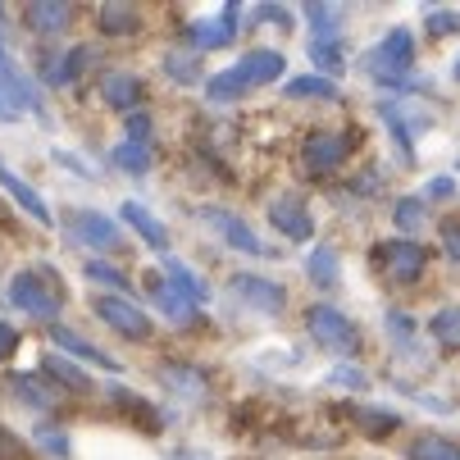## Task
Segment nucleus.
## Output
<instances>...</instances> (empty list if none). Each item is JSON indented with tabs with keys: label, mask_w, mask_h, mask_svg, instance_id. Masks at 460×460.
Returning <instances> with one entry per match:
<instances>
[{
	"label": "nucleus",
	"mask_w": 460,
	"mask_h": 460,
	"mask_svg": "<svg viewBox=\"0 0 460 460\" xmlns=\"http://www.w3.org/2000/svg\"><path fill=\"white\" fill-rule=\"evenodd\" d=\"M146 292H151V301H155L173 323H182V328H187V323H201V305H196L191 296H182L169 279H146Z\"/></svg>",
	"instance_id": "obj_18"
},
{
	"label": "nucleus",
	"mask_w": 460,
	"mask_h": 460,
	"mask_svg": "<svg viewBox=\"0 0 460 460\" xmlns=\"http://www.w3.org/2000/svg\"><path fill=\"white\" fill-rule=\"evenodd\" d=\"M270 224H274V233H283L288 242H310V237H314V219H310V210L296 201L292 191L270 201Z\"/></svg>",
	"instance_id": "obj_10"
},
{
	"label": "nucleus",
	"mask_w": 460,
	"mask_h": 460,
	"mask_svg": "<svg viewBox=\"0 0 460 460\" xmlns=\"http://www.w3.org/2000/svg\"><path fill=\"white\" fill-rule=\"evenodd\" d=\"M351 420H356L374 442H383V438H392V433L402 429V420H397V415H387V411H369V406H351Z\"/></svg>",
	"instance_id": "obj_32"
},
{
	"label": "nucleus",
	"mask_w": 460,
	"mask_h": 460,
	"mask_svg": "<svg viewBox=\"0 0 460 460\" xmlns=\"http://www.w3.org/2000/svg\"><path fill=\"white\" fill-rule=\"evenodd\" d=\"M365 74L374 83H387V87H406V74L415 64V32L411 28H392L378 46L365 50Z\"/></svg>",
	"instance_id": "obj_1"
},
{
	"label": "nucleus",
	"mask_w": 460,
	"mask_h": 460,
	"mask_svg": "<svg viewBox=\"0 0 460 460\" xmlns=\"http://www.w3.org/2000/svg\"><path fill=\"white\" fill-rule=\"evenodd\" d=\"M429 32H433V37L460 32V14H451V10H433V14H429Z\"/></svg>",
	"instance_id": "obj_38"
},
{
	"label": "nucleus",
	"mask_w": 460,
	"mask_h": 460,
	"mask_svg": "<svg viewBox=\"0 0 460 460\" xmlns=\"http://www.w3.org/2000/svg\"><path fill=\"white\" fill-rule=\"evenodd\" d=\"M228 288H233L246 305L265 310V314H279V310L288 305V296H283V288H279V283H270V279H255V274H233V279H228Z\"/></svg>",
	"instance_id": "obj_16"
},
{
	"label": "nucleus",
	"mask_w": 460,
	"mask_h": 460,
	"mask_svg": "<svg viewBox=\"0 0 460 460\" xmlns=\"http://www.w3.org/2000/svg\"><path fill=\"white\" fill-rule=\"evenodd\" d=\"M406 456L411 460H460V447L442 433H420V438H411Z\"/></svg>",
	"instance_id": "obj_28"
},
{
	"label": "nucleus",
	"mask_w": 460,
	"mask_h": 460,
	"mask_svg": "<svg viewBox=\"0 0 460 460\" xmlns=\"http://www.w3.org/2000/svg\"><path fill=\"white\" fill-rule=\"evenodd\" d=\"M164 74L173 83H201V59H196L191 50H169L164 55Z\"/></svg>",
	"instance_id": "obj_34"
},
{
	"label": "nucleus",
	"mask_w": 460,
	"mask_h": 460,
	"mask_svg": "<svg viewBox=\"0 0 460 460\" xmlns=\"http://www.w3.org/2000/svg\"><path fill=\"white\" fill-rule=\"evenodd\" d=\"M87 59H92V50H41L37 55V69H41V78L50 83V87H69L83 69H87Z\"/></svg>",
	"instance_id": "obj_14"
},
{
	"label": "nucleus",
	"mask_w": 460,
	"mask_h": 460,
	"mask_svg": "<svg viewBox=\"0 0 460 460\" xmlns=\"http://www.w3.org/2000/svg\"><path fill=\"white\" fill-rule=\"evenodd\" d=\"M0 96H5L14 110H41V101H37V87L19 74V64L0 50Z\"/></svg>",
	"instance_id": "obj_19"
},
{
	"label": "nucleus",
	"mask_w": 460,
	"mask_h": 460,
	"mask_svg": "<svg viewBox=\"0 0 460 460\" xmlns=\"http://www.w3.org/2000/svg\"><path fill=\"white\" fill-rule=\"evenodd\" d=\"M392 219H397V228H402V233H415V228L424 224V196H406V201H397Z\"/></svg>",
	"instance_id": "obj_37"
},
{
	"label": "nucleus",
	"mask_w": 460,
	"mask_h": 460,
	"mask_svg": "<svg viewBox=\"0 0 460 460\" xmlns=\"http://www.w3.org/2000/svg\"><path fill=\"white\" fill-rule=\"evenodd\" d=\"M310 59H314V69H319V78H333V74H342V64H347V50H342V41L333 37V41H310Z\"/></svg>",
	"instance_id": "obj_30"
},
{
	"label": "nucleus",
	"mask_w": 460,
	"mask_h": 460,
	"mask_svg": "<svg viewBox=\"0 0 460 460\" xmlns=\"http://www.w3.org/2000/svg\"><path fill=\"white\" fill-rule=\"evenodd\" d=\"M19 451H23V447H19V438H14L5 424H0V460H19Z\"/></svg>",
	"instance_id": "obj_43"
},
{
	"label": "nucleus",
	"mask_w": 460,
	"mask_h": 460,
	"mask_svg": "<svg viewBox=\"0 0 460 460\" xmlns=\"http://www.w3.org/2000/svg\"><path fill=\"white\" fill-rule=\"evenodd\" d=\"M182 37H187L191 50H219V46H228V41L237 37V5H228V10L215 14V19H191Z\"/></svg>",
	"instance_id": "obj_9"
},
{
	"label": "nucleus",
	"mask_w": 460,
	"mask_h": 460,
	"mask_svg": "<svg viewBox=\"0 0 460 460\" xmlns=\"http://www.w3.org/2000/svg\"><path fill=\"white\" fill-rule=\"evenodd\" d=\"M206 219H210V228H215L228 246H237L242 255H260V260H270V255H274L265 242H260V237L246 228V219H237L233 210H206Z\"/></svg>",
	"instance_id": "obj_13"
},
{
	"label": "nucleus",
	"mask_w": 460,
	"mask_h": 460,
	"mask_svg": "<svg viewBox=\"0 0 460 460\" xmlns=\"http://www.w3.org/2000/svg\"><path fill=\"white\" fill-rule=\"evenodd\" d=\"M456 78H460V55H456Z\"/></svg>",
	"instance_id": "obj_48"
},
{
	"label": "nucleus",
	"mask_w": 460,
	"mask_h": 460,
	"mask_svg": "<svg viewBox=\"0 0 460 460\" xmlns=\"http://www.w3.org/2000/svg\"><path fill=\"white\" fill-rule=\"evenodd\" d=\"M0 187H5V191L14 196V201H19V206H23V210H28V215H32L41 228H50V224H55V219H50V206L41 201V196H37V191H32V187H28V182H23V178H19V173L5 164V160H0Z\"/></svg>",
	"instance_id": "obj_21"
},
{
	"label": "nucleus",
	"mask_w": 460,
	"mask_h": 460,
	"mask_svg": "<svg viewBox=\"0 0 460 460\" xmlns=\"http://www.w3.org/2000/svg\"><path fill=\"white\" fill-rule=\"evenodd\" d=\"M333 378L347 383V387H360V383H365V374H356V369H333Z\"/></svg>",
	"instance_id": "obj_46"
},
{
	"label": "nucleus",
	"mask_w": 460,
	"mask_h": 460,
	"mask_svg": "<svg viewBox=\"0 0 460 460\" xmlns=\"http://www.w3.org/2000/svg\"><path fill=\"white\" fill-rule=\"evenodd\" d=\"M74 5L69 0H28V10H23V23L37 32V37H59V32H69L74 28Z\"/></svg>",
	"instance_id": "obj_11"
},
{
	"label": "nucleus",
	"mask_w": 460,
	"mask_h": 460,
	"mask_svg": "<svg viewBox=\"0 0 460 460\" xmlns=\"http://www.w3.org/2000/svg\"><path fill=\"white\" fill-rule=\"evenodd\" d=\"M50 342H55V351H59V356H69V360H87V365H96V369H105V374H119V369H123L114 356H105L101 347H92L87 338H78L74 328H64V323H50Z\"/></svg>",
	"instance_id": "obj_12"
},
{
	"label": "nucleus",
	"mask_w": 460,
	"mask_h": 460,
	"mask_svg": "<svg viewBox=\"0 0 460 460\" xmlns=\"http://www.w3.org/2000/svg\"><path fill=\"white\" fill-rule=\"evenodd\" d=\"M5 387H10V397L28 411H55L59 406V392L46 383V374H10Z\"/></svg>",
	"instance_id": "obj_17"
},
{
	"label": "nucleus",
	"mask_w": 460,
	"mask_h": 460,
	"mask_svg": "<svg viewBox=\"0 0 460 460\" xmlns=\"http://www.w3.org/2000/svg\"><path fill=\"white\" fill-rule=\"evenodd\" d=\"M442 251H447L451 260H460V228H456V224L442 228Z\"/></svg>",
	"instance_id": "obj_44"
},
{
	"label": "nucleus",
	"mask_w": 460,
	"mask_h": 460,
	"mask_svg": "<svg viewBox=\"0 0 460 460\" xmlns=\"http://www.w3.org/2000/svg\"><path fill=\"white\" fill-rule=\"evenodd\" d=\"M14 351H19V328L0 319V365H5V360H10Z\"/></svg>",
	"instance_id": "obj_41"
},
{
	"label": "nucleus",
	"mask_w": 460,
	"mask_h": 460,
	"mask_svg": "<svg viewBox=\"0 0 460 460\" xmlns=\"http://www.w3.org/2000/svg\"><path fill=\"white\" fill-rule=\"evenodd\" d=\"M0 119H5V123L14 119V110H10V101H5V96H0Z\"/></svg>",
	"instance_id": "obj_47"
},
{
	"label": "nucleus",
	"mask_w": 460,
	"mask_h": 460,
	"mask_svg": "<svg viewBox=\"0 0 460 460\" xmlns=\"http://www.w3.org/2000/svg\"><path fill=\"white\" fill-rule=\"evenodd\" d=\"M451 191H456L451 178H433V182H429V196H433V201H438V196H451Z\"/></svg>",
	"instance_id": "obj_45"
},
{
	"label": "nucleus",
	"mask_w": 460,
	"mask_h": 460,
	"mask_svg": "<svg viewBox=\"0 0 460 460\" xmlns=\"http://www.w3.org/2000/svg\"><path fill=\"white\" fill-rule=\"evenodd\" d=\"M92 310H96V319H101L105 328H114V333L128 338V342H146V338L155 333V323L146 319V310L133 305L128 296H96Z\"/></svg>",
	"instance_id": "obj_5"
},
{
	"label": "nucleus",
	"mask_w": 460,
	"mask_h": 460,
	"mask_svg": "<svg viewBox=\"0 0 460 460\" xmlns=\"http://www.w3.org/2000/svg\"><path fill=\"white\" fill-rule=\"evenodd\" d=\"M347 155H351V137H347V133H314V137L301 146V164H305V173H314V178H328L333 169H342Z\"/></svg>",
	"instance_id": "obj_6"
},
{
	"label": "nucleus",
	"mask_w": 460,
	"mask_h": 460,
	"mask_svg": "<svg viewBox=\"0 0 460 460\" xmlns=\"http://www.w3.org/2000/svg\"><path fill=\"white\" fill-rule=\"evenodd\" d=\"M305 328H310V338L323 351H333V356H356L360 351V328L342 310H333L328 301H319V305L305 310Z\"/></svg>",
	"instance_id": "obj_4"
},
{
	"label": "nucleus",
	"mask_w": 460,
	"mask_h": 460,
	"mask_svg": "<svg viewBox=\"0 0 460 460\" xmlns=\"http://www.w3.org/2000/svg\"><path fill=\"white\" fill-rule=\"evenodd\" d=\"M305 19L314 23V37H319V41H333V32H338V23H342V14L328 10V5H305Z\"/></svg>",
	"instance_id": "obj_36"
},
{
	"label": "nucleus",
	"mask_w": 460,
	"mask_h": 460,
	"mask_svg": "<svg viewBox=\"0 0 460 460\" xmlns=\"http://www.w3.org/2000/svg\"><path fill=\"white\" fill-rule=\"evenodd\" d=\"M10 301L41 323H55L64 310V292H59V279L50 270H19L10 279Z\"/></svg>",
	"instance_id": "obj_2"
},
{
	"label": "nucleus",
	"mask_w": 460,
	"mask_h": 460,
	"mask_svg": "<svg viewBox=\"0 0 460 460\" xmlns=\"http://www.w3.org/2000/svg\"><path fill=\"white\" fill-rule=\"evenodd\" d=\"M283 92H288L292 101H338V96H342L333 78H319V74H296V78L283 83Z\"/></svg>",
	"instance_id": "obj_24"
},
{
	"label": "nucleus",
	"mask_w": 460,
	"mask_h": 460,
	"mask_svg": "<svg viewBox=\"0 0 460 460\" xmlns=\"http://www.w3.org/2000/svg\"><path fill=\"white\" fill-rule=\"evenodd\" d=\"M101 96H105V105L114 110V114H142V101H146V87H142V78L137 74H128V69H110V74H101Z\"/></svg>",
	"instance_id": "obj_8"
},
{
	"label": "nucleus",
	"mask_w": 460,
	"mask_h": 460,
	"mask_svg": "<svg viewBox=\"0 0 460 460\" xmlns=\"http://www.w3.org/2000/svg\"><path fill=\"white\" fill-rule=\"evenodd\" d=\"M123 173H146L151 169V160H155V151H151V142H133V137H123L119 146H114V155H110Z\"/></svg>",
	"instance_id": "obj_29"
},
{
	"label": "nucleus",
	"mask_w": 460,
	"mask_h": 460,
	"mask_svg": "<svg viewBox=\"0 0 460 460\" xmlns=\"http://www.w3.org/2000/svg\"><path fill=\"white\" fill-rule=\"evenodd\" d=\"M87 279H92V283H105V288H114V292H133L128 274L114 270V265H105V260H87Z\"/></svg>",
	"instance_id": "obj_35"
},
{
	"label": "nucleus",
	"mask_w": 460,
	"mask_h": 460,
	"mask_svg": "<svg viewBox=\"0 0 460 460\" xmlns=\"http://www.w3.org/2000/svg\"><path fill=\"white\" fill-rule=\"evenodd\" d=\"M123 123H128V137H133V142H151V114L146 110L142 114H128Z\"/></svg>",
	"instance_id": "obj_40"
},
{
	"label": "nucleus",
	"mask_w": 460,
	"mask_h": 460,
	"mask_svg": "<svg viewBox=\"0 0 460 460\" xmlns=\"http://www.w3.org/2000/svg\"><path fill=\"white\" fill-rule=\"evenodd\" d=\"M0 19H5V10H0Z\"/></svg>",
	"instance_id": "obj_49"
},
{
	"label": "nucleus",
	"mask_w": 460,
	"mask_h": 460,
	"mask_svg": "<svg viewBox=\"0 0 460 460\" xmlns=\"http://www.w3.org/2000/svg\"><path fill=\"white\" fill-rule=\"evenodd\" d=\"M119 215H123L128 224H133V228L142 233V242H151L160 255L169 251V233H164V224H160V219H155V215H151L142 201H123V206H119Z\"/></svg>",
	"instance_id": "obj_22"
},
{
	"label": "nucleus",
	"mask_w": 460,
	"mask_h": 460,
	"mask_svg": "<svg viewBox=\"0 0 460 460\" xmlns=\"http://www.w3.org/2000/svg\"><path fill=\"white\" fill-rule=\"evenodd\" d=\"M164 279H169V283H173V288H178L182 296H191L196 305H201V301L210 296V288H206L201 279H196V274H191L187 265H178V260H173V255H164Z\"/></svg>",
	"instance_id": "obj_31"
},
{
	"label": "nucleus",
	"mask_w": 460,
	"mask_h": 460,
	"mask_svg": "<svg viewBox=\"0 0 460 460\" xmlns=\"http://www.w3.org/2000/svg\"><path fill=\"white\" fill-rule=\"evenodd\" d=\"M37 442H41L50 456H59V460L69 456V442H64V433H59V429H37Z\"/></svg>",
	"instance_id": "obj_39"
},
{
	"label": "nucleus",
	"mask_w": 460,
	"mask_h": 460,
	"mask_svg": "<svg viewBox=\"0 0 460 460\" xmlns=\"http://www.w3.org/2000/svg\"><path fill=\"white\" fill-rule=\"evenodd\" d=\"M206 96H210V105H228V101L246 96V87H242V78H237V69H233V64H228V69H219V74H210V78H206Z\"/></svg>",
	"instance_id": "obj_33"
},
{
	"label": "nucleus",
	"mask_w": 460,
	"mask_h": 460,
	"mask_svg": "<svg viewBox=\"0 0 460 460\" xmlns=\"http://www.w3.org/2000/svg\"><path fill=\"white\" fill-rule=\"evenodd\" d=\"M160 378L173 387V392H182V397H206V374L201 369H191V365H178V360H164V369H160Z\"/></svg>",
	"instance_id": "obj_26"
},
{
	"label": "nucleus",
	"mask_w": 460,
	"mask_h": 460,
	"mask_svg": "<svg viewBox=\"0 0 460 460\" xmlns=\"http://www.w3.org/2000/svg\"><path fill=\"white\" fill-rule=\"evenodd\" d=\"M305 274H310V283H314V288H333V283H338V274H342L338 251H333V246H314V251L305 255Z\"/></svg>",
	"instance_id": "obj_25"
},
{
	"label": "nucleus",
	"mask_w": 460,
	"mask_h": 460,
	"mask_svg": "<svg viewBox=\"0 0 460 460\" xmlns=\"http://www.w3.org/2000/svg\"><path fill=\"white\" fill-rule=\"evenodd\" d=\"M237 78H242V87L251 92V87H265V83H279V74H288V59L279 55V50H251V55H242L237 64Z\"/></svg>",
	"instance_id": "obj_15"
},
{
	"label": "nucleus",
	"mask_w": 460,
	"mask_h": 460,
	"mask_svg": "<svg viewBox=\"0 0 460 460\" xmlns=\"http://www.w3.org/2000/svg\"><path fill=\"white\" fill-rule=\"evenodd\" d=\"M255 23H279V28H288V23H292V14H288V10H279V5H260V10H255Z\"/></svg>",
	"instance_id": "obj_42"
},
{
	"label": "nucleus",
	"mask_w": 460,
	"mask_h": 460,
	"mask_svg": "<svg viewBox=\"0 0 460 460\" xmlns=\"http://www.w3.org/2000/svg\"><path fill=\"white\" fill-rule=\"evenodd\" d=\"M374 270L383 274L387 288H411L424 279L429 270V251L411 237H397V242H378L374 246Z\"/></svg>",
	"instance_id": "obj_3"
},
{
	"label": "nucleus",
	"mask_w": 460,
	"mask_h": 460,
	"mask_svg": "<svg viewBox=\"0 0 460 460\" xmlns=\"http://www.w3.org/2000/svg\"><path fill=\"white\" fill-rule=\"evenodd\" d=\"M96 23H101L105 37H137L142 14H137V5H128V0H105L96 10Z\"/></svg>",
	"instance_id": "obj_20"
},
{
	"label": "nucleus",
	"mask_w": 460,
	"mask_h": 460,
	"mask_svg": "<svg viewBox=\"0 0 460 460\" xmlns=\"http://www.w3.org/2000/svg\"><path fill=\"white\" fill-rule=\"evenodd\" d=\"M41 374L50 378V383H59L64 392H92V378L69 360V356H59V351H50V356H41Z\"/></svg>",
	"instance_id": "obj_23"
},
{
	"label": "nucleus",
	"mask_w": 460,
	"mask_h": 460,
	"mask_svg": "<svg viewBox=\"0 0 460 460\" xmlns=\"http://www.w3.org/2000/svg\"><path fill=\"white\" fill-rule=\"evenodd\" d=\"M429 338H433L442 351H460V305H442V310L429 319Z\"/></svg>",
	"instance_id": "obj_27"
},
{
	"label": "nucleus",
	"mask_w": 460,
	"mask_h": 460,
	"mask_svg": "<svg viewBox=\"0 0 460 460\" xmlns=\"http://www.w3.org/2000/svg\"><path fill=\"white\" fill-rule=\"evenodd\" d=\"M69 233L74 242L83 246H96V251H123V233L110 215H96V210H74L69 215Z\"/></svg>",
	"instance_id": "obj_7"
}]
</instances>
